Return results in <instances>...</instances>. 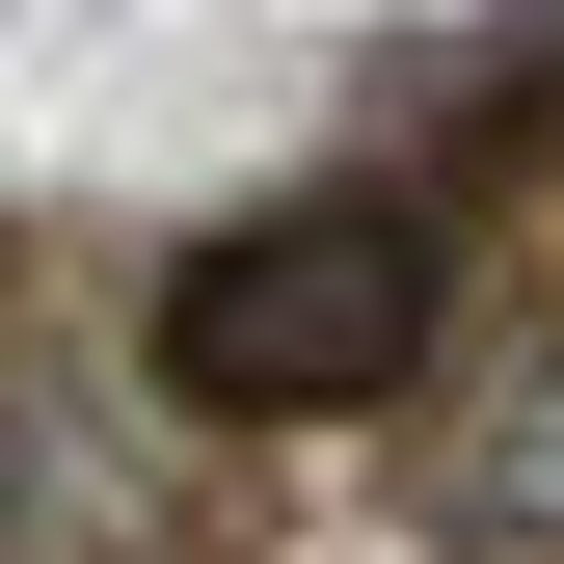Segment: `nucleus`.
I'll return each instance as SVG.
<instances>
[{
  "mask_svg": "<svg viewBox=\"0 0 564 564\" xmlns=\"http://www.w3.org/2000/svg\"><path fill=\"white\" fill-rule=\"evenodd\" d=\"M431 349H457V242L403 188H296V216H242V242L162 269V403L188 431H349Z\"/></svg>",
  "mask_w": 564,
  "mask_h": 564,
  "instance_id": "nucleus-1",
  "label": "nucleus"
},
{
  "mask_svg": "<svg viewBox=\"0 0 564 564\" xmlns=\"http://www.w3.org/2000/svg\"><path fill=\"white\" fill-rule=\"evenodd\" d=\"M457 538H511V564H564V323L484 377V431H457Z\"/></svg>",
  "mask_w": 564,
  "mask_h": 564,
  "instance_id": "nucleus-2",
  "label": "nucleus"
}]
</instances>
